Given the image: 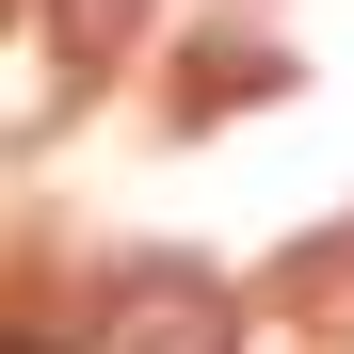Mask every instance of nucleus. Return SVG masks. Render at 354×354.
Returning <instances> with one entry per match:
<instances>
[{
	"label": "nucleus",
	"mask_w": 354,
	"mask_h": 354,
	"mask_svg": "<svg viewBox=\"0 0 354 354\" xmlns=\"http://www.w3.org/2000/svg\"><path fill=\"white\" fill-rule=\"evenodd\" d=\"M81 354H225V290H209L194 258H129V274L97 290Z\"/></svg>",
	"instance_id": "obj_1"
},
{
	"label": "nucleus",
	"mask_w": 354,
	"mask_h": 354,
	"mask_svg": "<svg viewBox=\"0 0 354 354\" xmlns=\"http://www.w3.org/2000/svg\"><path fill=\"white\" fill-rule=\"evenodd\" d=\"M0 354H81V338H48V322H0Z\"/></svg>",
	"instance_id": "obj_2"
}]
</instances>
